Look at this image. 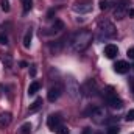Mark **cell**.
<instances>
[{
    "mask_svg": "<svg viewBox=\"0 0 134 134\" xmlns=\"http://www.w3.org/2000/svg\"><path fill=\"white\" fill-rule=\"evenodd\" d=\"M22 2V6H24V13H28L31 9V5H33V0H20Z\"/></svg>",
    "mask_w": 134,
    "mask_h": 134,
    "instance_id": "21",
    "label": "cell"
},
{
    "mask_svg": "<svg viewBox=\"0 0 134 134\" xmlns=\"http://www.w3.org/2000/svg\"><path fill=\"white\" fill-rule=\"evenodd\" d=\"M0 5H2V9H3L5 13H8V11H9V2H8V0H2V3H0Z\"/></svg>",
    "mask_w": 134,
    "mask_h": 134,
    "instance_id": "24",
    "label": "cell"
},
{
    "mask_svg": "<svg viewBox=\"0 0 134 134\" xmlns=\"http://www.w3.org/2000/svg\"><path fill=\"white\" fill-rule=\"evenodd\" d=\"M130 87H131V91L134 92V78H130Z\"/></svg>",
    "mask_w": 134,
    "mask_h": 134,
    "instance_id": "32",
    "label": "cell"
},
{
    "mask_svg": "<svg viewBox=\"0 0 134 134\" xmlns=\"http://www.w3.org/2000/svg\"><path fill=\"white\" fill-rule=\"evenodd\" d=\"M108 8H109V2H108V0H100V9L101 11L108 9Z\"/></svg>",
    "mask_w": 134,
    "mask_h": 134,
    "instance_id": "25",
    "label": "cell"
},
{
    "mask_svg": "<svg viewBox=\"0 0 134 134\" xmlns=\"http://www.w3.org/2000/svg\"><path fill=\"white\" fill-rule=\"evenodd\" d=\"M36 72H37V70H36V66H31V69H30V75H31V76H36Z\"/></svg>",
    "mask_w": 134,
    "mask_h": 134,
    "instance_id": "30",
    "label": "cell"
},
{
    "mask_svg": "<svg viewBox=\"0 0 134 134\" xmlns=\"http://www.w3.org/2000/svg\"><path fill=\"white\" fill-rule=\"evenodd\" d=\"M66 91H67V95H69L72 100H78L80 95H81L80 84H78V81H76L73 76H69L66 80Z\"/></svg>",
    "mask_w": 134,
    "mask_h": 134,
    "instance_id": "3",
    "label": "cell"
},
{
    "mask_svg": "<svg viewBox=\"0 0 134 134\" xmlns=\"http://www.w3.org/2000/svg\"><path fill=\"white\" fill-rule=\"evenodd\" d=\"M63 30H64V22L59 20V19H56V20L53 22V25H52V31H53V33H59V31H63Z\"/></svg>",
    "mask_w": 134,
    "mask_h": 134,
    "instance_id": "17",
    "label": "cell"
},
{
    "mask_svg": "<svg viewBox=\"0 0 134 134\" xmlns=\"http://www.w3.org/2000/svg\"><path fill=\"white\" fill-rule=\"evenodd\" d=\"M41 108H42V98H36V100L31 103V106L28 108V114H34V112H37Z\"/></svg>",
    "mask_w": 134,
    "mask_h": 134,
    "instance_id": "15",
    "label": "cell"
},
{
    "mask_svg": "<svg viewBox=\"0 0 134 134\" xmlns=\"http://www.w3.org/2000/svg\"><path fill=\"white\" fill-rule=\"evenodd\" d=\"M133 67H134V66H133Z\"/></svg>",
    "mask_w": 134,
    "mask_h": 134,
    "instance_id": "34",
    "label": "cell"
},
{
    "mask_svg": "<svg viewBox=\"0 0 134 134\" xmlns=\"http://www.w3.org/2000/svg\"><path fill=\"white\" fill-rule=\"evenodd\" d=\"M19 134H31V123L25 122L20 128H19Z\"/></svg>",
    "mask_w": 134,
    "mask_h": 134,
    "instance_id": "19",
    "label": "cell"
},
{
    "mask_svg": "<svg viewBox=\"0 0 134 134\" xmlns=\"http://www.w3.org/2000/svg\"><path fill=\"white\" fill-rule=\"evenodd\" d=\"M91 117H92V120L95 122V123H98V125H101V123H104L108 119V114H106V109L104 108H95L92 112H91Z\"/></svg>",
    "mask_w": 134,
    "mask_h": 134,
    "instance_id": "6",
    "label": "cell"
},
{
    "mask_svg": "<svg viewBox=\"0 0 134 134\" xmlns=\"http://www.w3.org/2000/svg\"><path fill=\"white\" fill-rule=\"evenodd\" d=\"M103 53H104V56H106L108 59H112V58H115V56L119 55V48H117V45H114V44H108V45H104Z\"/></svg>",
    "mask_w": 134,
    "mask_h": 134,
    "instance_id": "9",
    "label": "cell"
},
{
    "mask_svg": "<svg viewBox=\"0 0 134 134\" xmlns=\"http://www.w3.org/2000/svg\"><path fill=\"white\" fill-rule=\"evenodd\" d=\"M0 45H8V34L5 31H0Z\"/></svg>",
    "mask_w": 134,
    "mask_h": 134,
    "instance_id": "22",
    "label": "cell"
},
{
    "mask_svg": "<svg viewBox=\"0 0 134 134\" xmlns=\"http://www.w3.org/2000/svg\"><path fill=\"white\" fill-rule=\"evenodd\" d=\"M114 70H115L117 73L123 75V73H126V72L130 70V64H128L126 61H117L115 66H114Z\"/></svg>",
    "mask_w": 134,
    "mask_h": 134,
    "instance_id": "13",
    "label": "cell"
},
{
    "mask_svg": "<svg viewBox=\"0 0 134 134\" xmlns=\"http://www.w3.org/2000/svg\"><path fill=\"white\" fill-rule=\"evenodd\" d=\"M66 41H67V37H59V39L53 41V42L50 44V50H52V53H59V52L63 50Z\"/></svg>",
    "mask_w": 134,
    "mask_h": 134,
    "instance_id": "10",
    "label": "cell"
},
{
    "mask_svg": "<svg viewBox=\"0 0 134 134\" xmlns=\"http://www.w3.org/2000/svg\"><path fill=\"white\" fill-rule=\"evenodd\" d=\"M61 125H63V122H61V115H59V114H50V115H48V119H47V126H48L52 131H58Z\"/></svg>",
    "mask_w": 134,
    "mask_h": 134,
    "instance_id": "7",
    "label": "cell"
},
{
    "mask_svg": "<svg viewBox=\"0 0 134 134\" xmlns=\"http://www.w3.org/2000/svg\"><path fill=\"white\" fill-rule=\"evenodd\" d=\"M72 9L75 11V13H78V14H87V13H91L92 11V5L91 3H75L73 6H72Z\"/></svg>",
    "mask_w": 134,
    "mask_h": 134,
    "instance_id": "8",
    "label": "cell"
},
{
    "mask_svg": "<svg viewBox=\"0 0 134 134\" xmlns=\"http://www.w3.org/2000/svg\"><path fill=\"white\" fill-rule=\"evenodd\" d=\"M117 92H115V89L112 87V86H106L104 89H103V97H104V100L106 98H109V97H112V95H115Z\"/></svg>",
    "mask_w": 134,
    "mask_h": 134,
    "instance_id": "18",
    "label": "cell"
},
{
    "mask_svg": "<svg viewBox=\"0 0 134 134\" xmlns=\"http://www.w3.org/2000/svg\"><path fill=\"white\" fill-rule=\"evenodd\" d=\"M125 120H126V122H134V109H131V111H130V112L126 114Z\"/></svg>",
    "mask_w": 134,
    "mask_h": 134,
    "instance_id": "27",
    "label": "cell"
},
{
    "mask_svg": "<svg viewBox=\"0 0 134 134\" xmlns=\"http://www.w3.org/2000/svg\"><path fill=\"white\" fill-rule=\"evenodd\" d=\"M106 101H108V104H109L112 109H122V108H123V101L117 97V94L112 95V97H109V98H106Z\"/></svg>",
    "mask_w": 134,
    "mask_h": 134,
    "instance_id": "11",
    "label": "cell"
},
{
    "mask_svg": "<svg viewBox=\"0 0 134 134\" xmlns=\"http://www.w3.org/2000/svg\"><path fill=\"white\" fill-rule=\"evenodd\" d=\"M58 134H70V130L67 126H64V125H61L59 130H58Z\"/></svg>",
    "mask_w": 134,
    "mask_h": 134,
    "instance_id": "26",
    "label": "cell"
},
{
    "mask_svg": "<svg viewBox=\"0 0 134 134\" xmlns=\"http://www.w3.org/2000/svg\"><path fill=\"white\" fill-rule=\"evenodd\" d=\"M31 39H33V30L28 28L27 33H25V36H24V47H25V48H30V45H31Z\"/></svg>",
    "mask_w": 134,
    "mask_h": 134,
    "instance_id": "16",
    "label": "cell"
},
{
    "mask_svg": "<svg viewBox=\"0 0 134 134\" xmlns=\"http://www.w3.org/2000/svg\"><path fill=\"white\" fill-rule=\"evenodd\" d=\"M2 63H3V66L6 67V69H11L13 64H14L13 55H9V53H3V55H2Z\"/></svg>",
    "mask_w": 134,
    "mask_h": 134,
    "instance_id": "14",
    "label": "cell"
},
{
    "mask_svg": "<svg viewBox=\"0 0 134 134\" xmlns=\"http://www.w3.org/2000/svg\"><path fill=\"white\" fill-rule=\"evenodd\" d=\"M126 56H128L130 59H134V47L128 48V52H126Z\"/></svg>",
    "mask_w": 134,
    "mask_h": 134,
    "instance_id": "29",
    "label": "cell"
},
{
    "mask_svg": "<svg viewBox=\"0 0 134 134\" xmlns=\"http://www.w3.org/2000/svg\"><path fill=\"white\" fill-rule=\"evenodd\" d=\"M119 133H120V128L115 126V125H112V126H109L106 130V134H119Z\"/></svg>",
    "mask_w": 134,
    "mask_h": 134,
    "instance_id": "23",
    "label": "cell"
},
{
    "mask_svg": "<svg viewBox=\"0 0 134 134\" xmlns=\"http://www.w3.org/2000/svg\"><path fill=\"white\" fill-rule=\"evenodd\" d=\"M39 89H41V84H39L37 81H33V83L30 84V87H28V95H34Z\"/></svg>",
    "mask_w": 134,
    "mask_h": 134,
    "instance_id": "20",
    "label": "cell"
},
{
    "mask_svg": "<svg viewBox=\"0 0 134 134\" xmlns=\"http://www.w3.org/2000/svg\"><path fill=\"white\" fill-rule=\"evenodd\" d=\"M92 33L87 31V30H80L73 34L70 39H69V50L72 53H80V52H84L91 42H92Z\"/></svg>",
    "mask_w": 134,
    "mask_h": 134,
    "instance_id": "1",
    "label": "cell"
},
{
    "mask_svg": "<svg viewBox=\"0 0 134 134\" xmlns=\"http://www.w3.org/2000/svg\"><path fill=\"white\" fill-rule=\"evenodd\" d=\"M126 16H130V17H134V8H128V11H126Z\"/></svg>",
    "mask_w": 134,
    "mask_h": 134,
    "instance_id": "31",
    "label": "cell"
},
{
    "mask_svg": "<svg viewBox=\"0 0 134 134\" xmlns=\"http://www.w3.org/2000/svg\"><path fill=\"white\" fill-rule=\"evenodd\" d=\"M11 120H13L11 112H2V114H0V128H2V130H5L6 126H9Z\"/></svg>",
    "mask_w": 134,
    "mask_h": 134,
    "instance_id": "12",
    "label": "cell"
},
{
    "mask_svg": "<svg viewBox=\"0 0 134 134\" xmlns=\"http://www.w3.org/2000/svg\"><path fill=\"white\" fill-rule=\"evenodd\" d=\"M97 39L98 41H108L111 37H114L117 34V30L114 27V24L108 19H103L98 22V28H97Z\"/></svg>",
    "mask_w": 134,
    "mask_h": 134,
    "instance_id": "2",
    "label": "cell"
},
{
    "mask_svg": "<svg viewBox=\"0 0 134 134\" xmlns=\"http://www.w3.org/2000/svg\"><path fill=\"white\" fill-rule=\"evenodd\" d=\"M61 94H63V86H61L59 83H56L55 86H52V87L48 89V92H47V98H48L50 103H55V101L61 97Z\"/></svg>",
    "mask_w": 134,
    "mask_h": 134,
    "instance_id": "5",
    "label": "cell"
},
{
    "mask_svg": "<svg viewBox=\"0 0 134 134\" xmlns=\"http://www.w3.org/2000/svg\"><path fill=\"white\" fill-rule=\"evenodd\" d=\"M128 5H130V0H120L117 3V8L114 9V17L115 19H123L126 16V11H128Z\"/></svg>",
    "mask_w": 134,
    "mask_h": 134,
    "instance_id": "4",
    "label": "cell"
},
{
    "mask_svg": "<svg viewBox=\"0 0 134 134\" xmlns=\"http://www.w3.org/2000/svg\"><path fill=\"white\" fill-rule=\"evenodd\" d=\"M56 14V9L55 8H52V9H48V13H47V19H53V16Z\"/></svg>",
    "mask_w": 134,
    "mask_h": 134,
    "instance_id": "28",
    "label": "cell"
},
{
    "mask_svg": "<svg viewBox=\"0 0 134 134\" xmlns=\"http://www.w3.org/2000/svg\"><path fill=\"white\" fill-rule=\"evenodd\" d=\"M19 66H20V67H27V66H28V64H27L25 61H20V63H19Z\"/></svg>",
    "mask_w": 134,
    "mask_h": 134,
    "instance_id": "33",
    "label": "cell"
}]
</instances>
